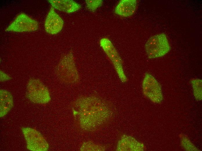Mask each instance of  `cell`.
<instances>
[{"mask_svg":"<svg viewBox=\"0 0 202 151\" xmlns=\"http://www.w3.org/2000/svg\"><path fill=\"white\" fill-rule=\"evenodd\" d=\"M105 149L106 148L104 146L90 141L84 142L80 149L82 151H104Z\"/></svg>","mask_w":202,"mask_h":151,"instance_id":"5bb4252c","label":"cell"},{"mask_svg":"<svg viewBox=\"0 0 202 151\" xmlns=\"http://www.w3.org/2000/svg\"><path fill=\"white\" fill-rule=\"evenodd\" d=\"M100 44L113 64L121 81L126 82L127 79L123 69L122 60L112 42L108 38L104 37L100 40Z\"/></svg>","mask_w":202,"mask_h":151,"instance_id":"5b68a950","label":"cell"},{"mask_svg":"<svg viewBox=\"0 0 202 151\" xmlns=\"http://www.w3.org/2000/svg\"><path fill=\"white\" fill-rule=\"evenodd\" d=\"M148 57L153 59L162 57L170 51V46L167 37L162 33L150 37L145 45Z\"/></svg>","mask_w":202,"mask_h":151,"instance_id":"277c9868","label":"cell"},{"mask_svg":"<svg viewBox=\"0 0 202 151\" xmlns=\"http://www.w3.org/2000/svg\"><path fill=\"white\" fill-rule=\"evenodd\" d=\"M181 139L182 145L186 150H196L195 147L187 137L182 136Z\"/></svg>","mask_w":202,"mask_h":151,"instance_id":"e0dca14e","label":"cell"},{"mask_svg":"<svg viewBox=\"0 0 202 151\" xmlns=\"http://www.w3.org/2000/svg\"><path fill=\"white\" fill-rule=\"evenodd\" d=\"M26 97L31 102L46 104L51 99L49 91L46 86L39 79L31 78L27 86Z\"/></svg>","mask_w":202,"mask_h":151,"instance_id":"3957f363","label":"cell"},{"mask_svg":"<svg viewBox=\"0 0 202 151\" xmlns=\"http://www.w3.org/2000/svg\"><path fill=\"white\" fill-rule=\"evenodd\" d=\"M55 72L58 78L63 82L74 84L79 82L80 75L72 51L62 57L56 67Z\"/></svg>","mask_w":202,"mask_h":151,"instance_id":"7a4b0ae2","label":"cell"},{"mask_svg":"<svg viewBox=\"0 0 202 151\" xmlns=\"http://www.w3.org/2000/svg\"><path fill=\"white\" fill-rule=\"evenodd\" d=\"M71 105L74 124L82 132H93L105 126L116 112L111 103L95 95L80 96Z\"/></svg>","mask_w":202,"mask_h":151,"instance_id":"6da1fadb","label":"cell"},{"mask_svg":"<svg viewBox=\"0 0 202 151\" xmlns=\"http://www.w3.org/2000/svg\"><path fill=\"white\" fill-rule=\"evenodd\" d=\"M14 105L13 98L9 91L4 89L0 90V117L6 115Z\"/></svg>","mask_w":202,"mask_h":151,"instance_id":"4fadbf2b","label":"cell"},{"mask_svg":"<svg viewBox=\"0 0 202 151\" xmlns=\"http://www.w3.org/2000/svg\"><path fill=\"white\" fill-rule=\"evenodd\" d=\"M144 95L152 102L159 103L163 99L160 85L155 78L151 74H145L142 83Z\"/></svg>","mask_w":202,"mask_h":151,"instance_id":"52a82bcc","label":"cell"},{"mask_svg":"<svg viewBox=\"0 0 202 151\" xmlns=\"http://www.w3.org/2000/svg\"><path fill=\"white\" fill-rule=\"evenodd\" d=\"M48 2L54 9L67 13H71L79 10L81 6L72 0H48Z\"/></svg>","mask_w":202,"mask_h":151,"instance_id":"7c38bea8","label":"cell"},{"mask_svg":"<svg viewBox=\"0 0 202 151\" xmlns=\"http://www.w3.org/2000/svg\"><path fill=\"white\" fill-rule=\"evenodd\" d=\"M102 0H86L85 2L87 8L91 12H94L102 5Z\"/></svg>","mask_w":202,"mask_h":151,"instance_id":"2e32d148","label":"cell"},{"mask_svg":"<svg viewBox=\"0 0 202 151\" xmlns=\"http://www.w3.org/2000/svg\"><path fill=\"white\" fill-rule=\"evenodd\" d=\"M38 26L37 21L22 13L17 16L5 30L17 32H31L38 29Z\"/></svg>","mask_w":202,"mask_h":151,"instance_id":"ba28073f","label":"cell"},{"mask_svg":"<svg viewBox=\"0 0 202 151\" xmlns=\"http://www.w3.org/2000/svg\"><path fill=\"white\" fill-rule=\"evenodd\" d=\"M64 21L52 6L46 16L44 23L46 32L50 34H56L62 29Z\"/></svg>","mask_w":202,"mask_h":151,"instance_id":"9c48e42d","label":"cell"},{"mask_svg":"<svg viewBox=\"0 0 202 151\" xmlns=\"http://www.w3.org/2000/svg\"><path fill=\"white\" fill-rule=\"evenodd\" d=\"M136 0H121L115 7L114 12L122 17L130 16L134 13L137 7Z\"/></svg>","mask_w":202,"mask_h":151,"instance_id":"8fae6325","label":"cell"},{"mask_svg":"<svg viewBox=\"0 0 202 151\" xmlns=\"http://www.w3.org/2000/svg\"><path fill=\"white\" fill-rule=\"evenodd\" d=\"M21 130L28 150L46 151L48 150L49 145L48 142L38 131L29 127H22Z\"/></svg>","mask_w":202,"mask_h":151,"instance_id":"8992f818","label":"cell"},{"mask_svg":"<svg viewBox=\"0 0 202 151\" xmlns=\"http://www.w3.org/2000/svg\"><path fill=\"white\" fill-rule=\"evenodd\" d=\"M194 94L196 98L199 100L202 99V80L194 79L191 80Z\"/></svg>","mask_w":202,"mask_h":151,"instance_id":"9a60e30c","label":"cell"},{"mask_svg":"<svg viewBox=\"0 0 202 151\" xmlns=\"http://www.w3.org/2000/svg\"><path fill=\"white\" fill-rule=\"evenodd\" d=\"M10 79V77L2 71H0V81L1 82L6 81Z\"/></svg>","mask_w":202,"mask_h":151,"instance_id":"ac0fdd59","label":"cell"},{"mask_svg":"<svg viewBox=\"0 0 202 151\" xmlns=\"http://www.w3.org/2000/svg\"><path fill=\"white\" fill-rule=\"evenodd\" d=\"M144 146L132 137L123 135L118 141L116 150L119 151H143Z\"/></svg>","mask_w":202,"mask_h":151,"instance_id":"30bf717a","label":"cell"}]
</instances>
